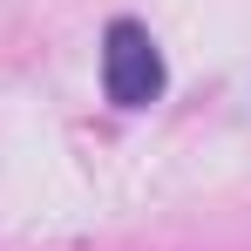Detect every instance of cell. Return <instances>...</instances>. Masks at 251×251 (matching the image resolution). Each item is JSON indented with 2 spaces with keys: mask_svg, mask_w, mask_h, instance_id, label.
<instances>
[{
  "mask_svg": "<svg viewBox=\"0 0 251 251\" xmlns=\"http://www.w3.org/2000/svg\"><path fill=\"white\" fill-rule=\"evenodd\" d=\"M102 88L116 109H150L163 95V54L150 41V27L136 21H116L109 41H102Z\"/></svg>",
  "mask_w": 251,
  "mask_h": 251,
  "instance_id": "1",
  "label": "cell"
}]
</instances>
